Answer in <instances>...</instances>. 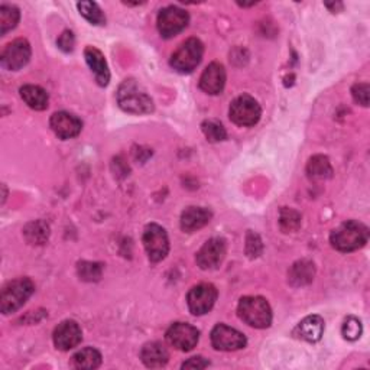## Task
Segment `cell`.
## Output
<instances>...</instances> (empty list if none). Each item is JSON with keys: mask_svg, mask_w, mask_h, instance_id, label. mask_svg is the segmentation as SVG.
Instances as JSON below:
<instances>
[{"mask_svg": "<svg viewBox=\"0 0 370 370\" xmlns=\"http://www.w3.org/2000/svg\"><path fill=\"white\" fill-rule=\"evenodd\" d=\"M369 240V229L360 221L349 220L330 235V243L339 252H354Z\"/></svg>", "mask_w": 370, "mask_h": 370, "instance_id": "6da1fadb", "label": "cell"}, {"mask_svg": "<svg viewBox=\"0 0 370 370\" xmlns=\"http://www.w3.org/2000/svg\"><path fill=\"white\" fill-rule=\"evenodd\" d=\"M118 103L122 110L132 115H147L154 112V101L135 80H126L118 90Z\"/></svg>", "mask_w": 370, "mask_h": 370, "instance_id": "7a4b0ae2", "label": "cell"}, {"mask_svg": "<svg viewBox=\"0 0 370 370\" xmlns=\"http://www.w3.org/2000/svg\"><path fill=\"white\" fill-rule=\"evenodd\" d=\"M35 285L29 278H18L8 282L0 293V311L4 315L16 313L32 297Z\"/></svg>", "mask_w": 370, "mask_h": 370, "instance_id": "3957f363", "label": "cell"}, {"mask_svg": "<svg viewBox=\"0 0 370 370\" xmlns=\"http://www.w3.org/2000/svg\"><path fill=\"white\" fill-rule=\"evenodd\" d=\"M242 321L254 328H268L272 323V310L262 297H243L237 305Z\"/></svg>", "mask_w": 370, "mask_h": 370, "instance_id": "277c9868", "label": "cell"}, {"mask_svg": "<svg viewBox=\"0 0 370 370\" xmlns=\"http://www.w3.org/2000/svg\"><path fill=\"white\" fill-rule=\"evenodd\" d=\"M203 54H204L203 43L197 38H190L172 54L171 67L181 74L193 72L201 62Z\"/></svg>", "mask_w": 370, "mask_h": 370, "instance_id": "5b68a950", "label": "cell"}, {"mask_svg": "<svg viewBox=\"0 0 370 370\" xmlns=\"http://www.w3.org/2000/svg\"><path fill=\"white\" fill-rule=\"evenodd\" d=\"M229 115L230 120L237 126H254L261 120L262 108L253 97L243 94L232 101Z\"/></svg>", "mask_w": 370, "mask_h": 370, "instance_id": "8992f818", "label": "cell"}, {"mask_svg": "<svg viewBox=\"0 0 370 370\" xmlns=\"http://www.w3.org/2000/svg\"><path fill=\"white\" fill-rule=\"evenodd\" d=\"M145 250L147 253L150 261L157 264L164 261L169 252V239L164 228L159 225L151 223L145 228L143 237H142Z\"/></svg>", "mask_w": 370, "mask_h": 370, "instance_id": "52a82bcc", "label": "cell"}, {"mask_svg": "<svg viewBox=\"0 0 370 370\" xmlns=\"http://www.w3.org/2000/svg\"><path fill=\"white\" fill-rule=\"evenodd\" d=\"M190 16L181 8L168 6L158 15V30L162 38L169 40L189 26Z\"/></svg>", "mask_w": 370, "mask_h": 370, "instance_id": "ba28073f", "label": "cell"}, {"mask_svg": "<svg viewBox=\"0 0 370 370\" xmlns=\"http://www.w3.org/2000/svg\"><path fill=\"white\" fill-rule=\"evenodd\" d=\"M211 344L220 352H236L245 349L247 340L243 332L226 324H217L211 331Z\"/></svg>", "mask_w": 370, "mask_h": 370, "instance_id": "9c48e42d", "label": "cell"}, {"mask_svg": "<svg viewBox=\"0 0 370 370\" xmlns=\"http://www.w3.org/2000/svg\"><path fill=\"white\" fill-rule=\"evenodd\" d=\"M165 337L174 349L179 352H190L200 340V331L191 324L175 323L168 328Z\"/></svg>", "mask_w": 370, "mask_h": 370, "instance_id": "30bf717a", "label": "cell"}, {"mask_svg": "<svg viewBox=\"0 0 370 370\" xmlns=\"http://www.w3.org/2000/svg\"><path fill=\"white\" fill-rule=\"evenodd\" d=\"M217 289L211 284H200L189 292L187 304L194 315H204L214 307L217 301Z\"/></svg>", "mask_w": 370, "mask_h": 370, "instance_id": "8fae6325", "label": "cell"}, {"mask_svg": "<svg viewBox=\"0 0 370 370\" xmlns=\"http://www.w3.org/2000/svg\"><path fill=\"white\" fill-rule=\"evenodd\" d=\"M226 256V240L221 237H213L204 243V246L198 250L196 261L197 265L204 269H215L223 262Z\"/></svg>", "mask_w": 370, "mask_h": 370, "instance_id": "7c38bea8", "label": "cell"}, {"mask_svg": "<svg viewBox=\"0 0 370 370\" xmlns=\"http://www.w3.org/2000/svg\"><path fill=\"white\" fill-rule=\"evenodd\" d=\"M52 339H54V344L58 350L68 352L74 347H77L82 343L83 331L76 321L67 320L57 325V328L54 330Z\"/></svg>", "mask_w": 370, "mask_h": 370, "instance_id": "4fadbf2b", "label": "cell"}, {"mask_svg": "<svg viewBox=\"0 0 370 370\" xmlns=\"http://www.w3.org/2000/svg\"><path fill=\"white\" fill-rule=\"evenodd\" d=\"M30 45L26 40L18 38L6 45L2 52V65L6 69L18 71L23 68L30 60Z\"/></svg>", "mask_w": 370, "mask_h": 370, "instance_id": "5bb4252c", "label": "cell"}, {"mask_svg": "<svg viewBox=\"0 0 370 370\" xmlns=\"http://www.w3.org/2000/svg\"><path fill=\"white\" fill-rule=\"evenodd\" d=\"M50 125H51V129L54 130V133L62 140L79 136L83 129V122L76 115L68 113V112L54 113L51 116Z\"/></svg>", "mask_w": 370, "mask_h": 370, "instance_id": "9a60e30c", "label": "cell"}, {"mask_svg": "<svg viewBox=\"0 0 370 370\" xmlns=\"http://www.w3.org/2000/svg\"><path fill=\"white\" fill-rule=\"evenodd\" d=\"M226 84V69L220 62H211L200 79V89L211 96L220 94Z\"/></svg>", "mask_w": 370, "mask_h": 370, "instance_id": "2e32d148", "label": "cell"}, {"mask_svg": "<svg viewBox=\"0 0 370 370\" xmlns=\"http://www.w3.org/2000/svg\"><path fill=\"white\" fill-rule=\"evenodd\" d=\"M324 335V320L320 315L305 317L293 330V336L308 343H317Z\"/></svg>", "mask_w": 370, "mask_h": 370, "instance_id": "e0dca14e", "label": "cell"}, {"mask_svg": "<svg viewBox=\"0 0 370 370\" xmlns=\"http://www.w3.org/2000/svg\"><path fill=\"white\" fill-rule=\"evenodd\" d=\"M213 214L204 207H189L181 214V229L184 232H196L210 223Z\"/></svg>", "mask_w": 370, "mask_h": 370, "instance_id": "ac0fdd59", "label": "cell"}, {"mask_svg": "<svg viewBox=\"0 0 370 370\" xmlns=\"http://www.w3.org/2000/svg\"><path fill=\"white\" fill-rule=\"evenodd\" d=\"M84 58H86L89 67L91 68V71L94 72L97 84L101 87H106L110 82V71H108L107 62H106L101 51H99L94 47H87L84 50Z\"/></svg>", "mask_w": 370, "mask_h": 370, "instance_id": "d6986e66", "label": "cell"}, {"mask_svg": "<svg viewBox=\"0 0 370 370\" xmlns=\"http://www.w3.org/2000/svg\"><path fill=\"white\" fill-rule=\"evenodd\" d=\"M140 359L146 367L158 369V367H164L168 363L169 353L162 343L152 342L143 346L140 352Z\"/></svg>", "mask_w": 370, "mask_h": 370, "instance_id": "ffe728a7", "label": "cell"}, {"mask_svg": "<svg viewBox=\"0 0 370 370\" xmlns=\"http://www.w3.org/2000/svg\"><path fill=\"white\" fill-rule=\"evenodd\" d=\"M315 267L308 259L295 262L288 272V281L292 286H304L314 281Z\"/></svg>", "mask_w": 370, "mask_h": 370, "instance_id": "44dd1931", "label": "cell"}, {"mask_svg": "<svg viewBox=\"0 0 370 370\" xmlns=\"http://www.w3.org/2000/svg\"><path fill=\"white\" fill-rule=\"evenodd\" d=\"M22 100L36 112H43L48 107V93L40 87V86H33V84H26L23 87H21L19 90Z\"/></svg>", "mask_w": 370, "mask_h": 370, "instance_id": "7402d4cb", "label": "cell"}, {"mask_svg": "<svg viewBox=\"0 0 370 370\" xmlns=\"http://www.w3.org/2000/svg\"><path fill=\"white\" fill-rule=\"evenodd\" d=\"M23 237L29 245L41 246L47 243L50 237V226L44 220L30 221V223H28L23 229Z\"/></svg>", "mask_w": 370, "mask_h": 370, "instance_id": "603a6c76", "label": "cell"}, {"mask_svg": "<svg viewBox=\"0 0 370 370\" xmlns=\"http://www.w3.org/2000/svg\"><path fill=\"white\" fill-rule=\"evenodd\" d=\"M101 364V354L93 347H86L72 357V366L76 369H97Z\"/></svg>", "mask_w": 370, "mask_h": 370, "instance_id": "cb8c5ba5", "label": "cell"}, {"mask_svg": "<svg viewBox=\"0 0 370 370\" xmlns=\"http://www.w3.org/2000/svg\"><path fill=\"white\" fill-rule=\"evenodd\" d=\"M307 172L311 179H328L332 176V167L327 157L315 155L310 159Z\"/></svg>", "mask_w": 370, "mask_h": 370, "instance_id": "d4e9b609", "label": "cell"}, {"mask_svg": "<svg viewBox=\"0 0 370 370\" xmlns=\"http://www.w3.org/2000/svg\"><path fill=\"white\" fill-rule=\"evenodd\" d=\"M21 12L16 6L2 5L0 6V35L5 36L9 30L15 29L19 23Z\"/></svg>", "mask_w": 370, "mask_h": 370, "instance_id": "484cf974", "label": "cell"}, {"mask_svg": "<svg viewBox=\"0 0 370 370\" xmlns=\"http://www.w3.org/2000/svg\"><path fill=\"white\" fill-rule=\"evenodd\" d=\"M279 225L285 233L298 230L301 226V214L292 208L284 207L279 213Z\"/></svg>", "mask_w": 370, "mask_h": 370, "instance_id": "4316f807", "label": "cell"}, {"mask_svg": "<svg viewBox=\"0 0 370 370\" xmlns=\"http://www.w3.org/2000/svg\"><path fill=\"white\" fill-rule=\"evenodd\" d=\"M77 274L80 279L86 282H97L101 278L103 274V265L97 262H87L83 261L77 265Z\"/></svg>", "mask_w": 370, "mask_h": 370, "instance_id": "83f0119b", "label": "cell"}, {"mask_svg": "<svg viewBox=\"0 0 370 370\" xmlns=\"http://www.w3.org/2000/svg\"><path fill=\"white\" fill-rule=\"evenodd\" d=\"M80 13L93 25H104L106 23V16L99 8L97 4L94 2H80L77 5Z\"/></svg>", "mask_w": 370, "mask_h": 370, "instance_id": "f1b7e54d", "label": "cell"}, {"mask_svg": "<svg viewBox=\"0 0 370 370\" xmlns=\"http://www.w3.org/2000/svg\"><path fill=\"white\" fill-rule=\"evenodd\" d=\"M201 129H203V133L206 135L207 140H210V142H221L228 138V132H226L225 126L217 120H206L201 125Z\"/></svg>", "mask_w": 370, "mask_h": 370, "instance_id": "f546056e", "label": "cell"}, {"mask_svg": "<svg viewBox=\"0 0 370 370\" xmlns=\"http://www.w3.org/2000/svg\"><path fill=\"white\" fill-rule=\"evenodd\" d=\"M361 323L359 318L356 317H349L346 318L343 327H342V335L346 340H350V342H354L357 340L360 336H361Z\"/></svg>", "mask_w": 370, "mask_h": 370, "instance_id": "4dcf8cb0", "label": "cell"}, {"mask_svg": "<svg viewBox=\"0 0 370 370\" xmlns=\"http://www.w3.org/2000/svg\"><path fill=\"white\" fill-rule=\"evenodd\" d=\"M264 252V243L257 233L249 230L246 235V253L250 259L259 257Z\"/></svg>", "mask_w": 370, "mask_h": 370, "instance_id": "1f68e13d", "label": "cell"}, {"mask_svg": "<svg viewBox=\"0 0 370 370\" xmlns=\"http://www.w3.org/2000/svg\"><path fill=\"white\" fill-rule=\"evenodd\" d=\"M369 93H370V87L367 83H357L352 89V96L354 101L364 107L369 106Z\"/></svg>", "mask_w": 370, "mask_h": 370, "instance_id": "d6a6232c", "label": "cell"}, {"mask_svg": "<svg viewBox=\"0 0 370 370\" xmlns=\"http://www.w3.org/2000/svg\"><path fill=\"white\" fill-rule=\"evenodd\" d=\"M74 44H76V40H74V33L71 30H64L57 41L58 48L64 52H71L74 50Z\"/></svg>", "mask_w": 370, "mask_h": 370, "instance_id": "836d02e7", "label": "cell"}, {"mask_svg": "<svg viewBox=\"0 0 370 370\" xmlns=\"http://www.w3.org/2000/svg\"><path fill=\"white\" fill-rule=\"evenodd\" d=\"M208 364L210 363L204 357L197 356V357H191L185 361L182 364V369H206V367H208Z\"/></svg>", "mask_w": 370, "mask_h": 370, "instance_id": "e575fe53", "label": "cell"}, {"mask_svg": "<svg viewBox=\"0 0 370 370\" xmlns=\"http://www.w3.org/2000/svg\"><path fill=\"white\" fill-rule=\"evenodd\" d=\"M325 6H327L328 9H331L332 12H336L337 8H339V9H343V4H337V5H336V4H327Z\"/></svg>", "mask_w": 370, "mask_h": 370, "instance_id": "d590c367", "label": "cell"}]
</instances>
